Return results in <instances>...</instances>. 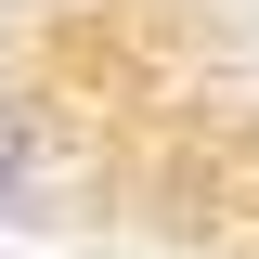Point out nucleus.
<instances>
[{
  "instance_id": "f257e3e1",
  "label": "nucleus",
  "mask_w": 259,
  "mask_h": 259,
  "mask_svg": "<svg viewBox=\"0 0 259 259\" xmlns=\"http://www.w3.org/2000/svg\"><path fill=\"white\" fill-rule=\"evenodd\" d=\"M0 221L13 233H52L65 221V130L39 91H0Z\"/></svg>"
}]
</instances>
